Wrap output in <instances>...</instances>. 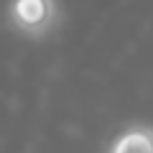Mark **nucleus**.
Instances as JSON below:
<instances>
[{"label": "nucleus", "mask_w": 153, "mask_h": 153, "mask_svg": "<svg viewBox=\"0 0 153 153\" xmlns=\"http://www.w3.org/2000/svg\"><path fill=\"white\" fill-rule=\"evenodd\" d=\"M8 23L28 38H44L54 33L61 23V10L56 0H10Z\"/></svg>", "instance_id": "1"}, {"label": "nucleus", "mask_w": 153, "mask_h": 153, "mask_svg": "<svg viewBox=\"0 0 153 153\" xmlns=\"http://www.w3.org/2000/svg\"><path fill=\"white\" fill-rule=\"evenodd\" d=\"M107 153H153L151 146V130L146 125H138V128H128L125 133L112 140Z\"/></svg>", "instance_id": "2"}]
</instances>
